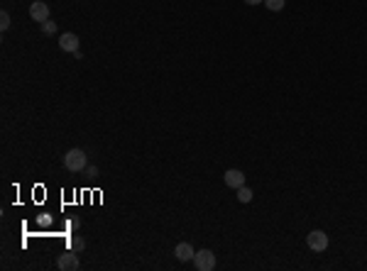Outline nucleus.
<instances>
[{
	"mask_svg": "<svg viewBox=\"0 0 367 271\" xmlns=\"http://www.w3.org/2000/svg\"><path fill=\"white\" fill-rule=\"evenodd\" d=\"M64 166H67V171H71V174H81V171L89 166V157H86V152L83 149H69L67 154H64Z\"/></svg>",
	"mask_w": 367,
	"mask_h": 271,
	"instance_id": "nucleus-1",
	"label": "nucleus"
},
{
	"mask_svg": "<svg viewBox=\"0 0 367 271\" xmlns=\"http://www.w3.org/2000/svg\"><path fill=\"white\" fill-rule=\"evenodd\" d=\"M193 266L199 271H213L215 269V254L211 249H201L193 254Z\"/></svg>",
	"mask_w": 367,
	"mask_h": 271,
	"instance_id": "nucleus-2",
	"label": "nucleus"
},
{
	"mask_svg": "<svg viewBox=\"0 0 367 271\" xmlns=\"http://www.w3.org/2000/svg\"><path fill=\"white\" fill-rule=\"evenodd\" d=\"M56 266H59L61 271H78L81 269V261H78L76 252H74V249H69V252H64V254H59Z\"/></svg>",
	"mask_w": 367,
	"mask_h": 271,
	"instance_id": "nucleus-3",
	"label": "nucleus"
},
{
	"mask_svg": "<svg viewBox=\"0 0 367 271\" xmlns=\"http://www.w3.org/2000/svg\"><path fill=\"white\" fill-rule=\"evenodd\" d=\"M306 244H309V249H313V252H326V249H328V235H326L323 230H313V232H309V237H306Z\"/></svg>",
	"mask_w": 367,
	"mask_h": 271,
	"instance_id": "nucleus-4",
	"label": "nucleus"
},
{
	"mask_svg": "<svg viewBox=\"0 0 367 271\" xmlns=\"http://www.w3.org/2000/svg\"><path fill=\"white\" fill-rule=\"evenodd\" d=\"M30 17H32L34 22H47L49 20V5L42 3V0H34L32 5H30Z\"/></svg>",
	"mask_w": 367,
	"mask_h": 271,
	"instance_id": "nucleus-5",
	"label": "nucleus"
},
{
	"mask_svg": "<svg viewBox=\"0 0 367 271\" xmlns=\"http://www.w3.org/2000/svg\"><path fill=\"white\" fill-rule=\"evenodd\" d=\"M223 181H225V186H228V188L238 191L240 186H245V174L240 169H228L225 171V176H223Z\"/></svg>",
	"mask_w": 367,
	"mask_h": 271,
	"instance_id": "nucleus-6",
	"label": "nucleus"
},
{
	"mask_svg": "<svg viewBox=\"0 0 367 271\" xmlns=\"http://www.w3.org/2000/svg\"><path fill=\"white\" fill-rule=\"evenodd\" d=\"M59 49H61V52H69V54L78 52V37L71 32L61 34V37H59Z\"/></svg>",
	"mask_w": 367,
	"mask_h": 271,
	"instance_id": "nucleus-7",
	"label": "nucleus"
},
{
	"mask_svg": "<svg viewBox=\"0 0 367 271\" xmlns=\"http://www.w3.org/2000/svg\"><path fill=\"white\" fill-rule=\"evenodd\" d=\"M174 254H177L179 261H191L196 252H193V247H191L189 242H179L177 247H174Z\"/></svg>",
	"mask_w": 367,
	"mask_h": 271,
	"instance_id": "nucleus-8",
	"label": "nucleus"
},
{
	"mask_svg": "<svg viewBox=\"0 0 367 271\" xmlns=\"http://www.w3.org/2000/svg\"><path fill=\"white\" fill-rule=\"evenodd\" d=\"M69 249H74V252H83V249H86V239L78 237V235H74V237L69 239Z\"/></svg>",
	"mask_w": 367,
	"mask_h": 271,
	"instance_id": "nucleus-9",
	"label": "nucleus"
},
{
	"mask_svg": "<svg viewBox=\"0 0 367 271\" xmlns=\"http://www.w3.org/2000/svg\"><path fill=\"white\" fill-rule=\"evenodd\" d=\"M238 201H240V203H250V201H252V188L240 186V188H238Z\"/></svg>",
	"mask_w": 367,
	"mask_h": 271,
	"instance_id": "nucleus-10",
	"label": "nucleus"
},
{
	"mask_svg": "<svg viewBox=\"0 0 367 271\" xmlns=\"http://www.w3.org/2000/svg\"><path fill=\"white\" fill-rule=\"evenodd\" d=\"M265 5H267V10H272V12H282L284 5H287V0H265Z\"/></svg>",
	"mask_w": 367,
	"mask_h": 271,
	"instance_id": "nucleus-11",
	"label": "nucleus"
},
{
	"mask_svg": "<svg viewBox=\"0 0 367 271\" xmlns=\"http://www.w3.org/2000/svg\"><path fill=\"white\" fill-rule=\"evenodd\" d=\"M0 30H3V32H8V30H10V12L8 10L0 12Z\"/></svg>",
	"mask_w": 367,
	"mask_h": 271,
	"instance_id": "nucleus-12",
	"label": "nucleus"
},
{
	"mask_svg": "<svg viewBox=\"0 0 367 271\" xmlns=\"http://www.w3.org/2000/svg\"><path fill=\"white\" fill-rule=\"evenodd\" d=\"M42 34H47V37L56 34V22H54V20H47V22H42Z\"/></svg>",
	"mask_w": 367,
	"mask_h": 271,
	"instance_id": "nucleus-13",
	"label": "nucleus"
},
{
	"mask_svg": "<svg viewBox=\"0 0 367 271\" xmlns=\"http://www.w3.org/2000/svg\"><path fill=\"white\" fill-rule=\"evenodd\" d=\"M83 174H86L89 179H96V176H98V169H96V166H86V169H83Z\"/></svg>",
	"mask_w": 367,
	"mask_h": 271,
	"instance_id": "nucleus-14",
	"label": "nucleus"
},
{
	"mask_svg": "<svg viewBox=\"0 0 367 271\" xmlns=\"http://www.w3.org/2000/svg\"><path fill=\"white\" fill-rule=\"evenodd\" d=\"M247 5H260V3H265V0H245Z\"/></svg>",
	"mask_w": 367,
	"mask_h": 271,
	"instance_id": "nucleus-15",
	"label": "nucleus"
}]
</instances>
